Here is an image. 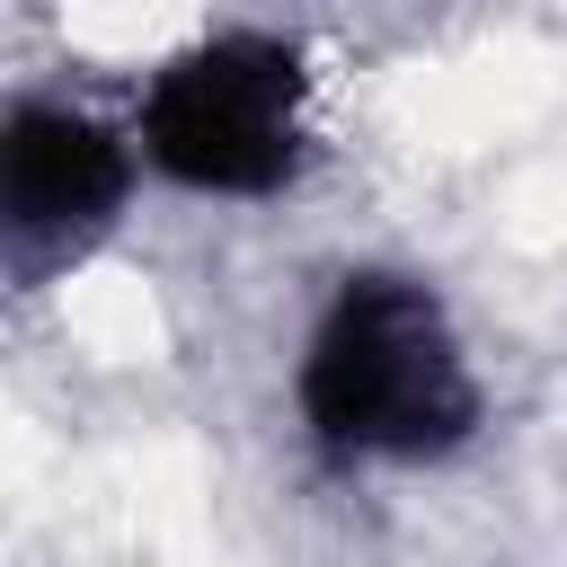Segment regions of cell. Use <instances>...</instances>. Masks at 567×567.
Instances as JSON below:
<instances>
[{"mask_svg":"<svg viewBox=\"0 0 567 567\" xmlns=\"http://www.w3.org/2000/svg\"><path fill=\"white\" fill-rule=\"evenodd\" d=\"M301 425L319 461H443L478 434V381L416 275L363 266L328 292L301 346Z\"/></svg>","mask_w":567,"mask_h":567,"instance_id":"obj_1","label":"cell"},{"mask_svg":"<svg viewBox=\"0 0 567 567\" xmlns=\"http://www.w3.org/2000/svg\"><path fill=\"white\" fill-rule=\"evenodd\" d=\"M133 151L186 195H284L310 159V62L275 27L177 44L133 106Z\"/></svg>","mask_w":567,"mask_h":567,"instance_id":"obj_2","label":"cell"},{"mask_svg":"<svg viewBox=\"0 0 567 567\" xmlns=\"http://www.w3.org/2000/svg\"><path fill=\"white\" fill-rule=\"evenodd\" d=\"M133 195V142L71 97H18L0 115V239L35 284L80 257Z\"/></svg>","mask_w":567,"mask_h":567,"instance_id":"obj_3","label":"cell"}]
</instances>
